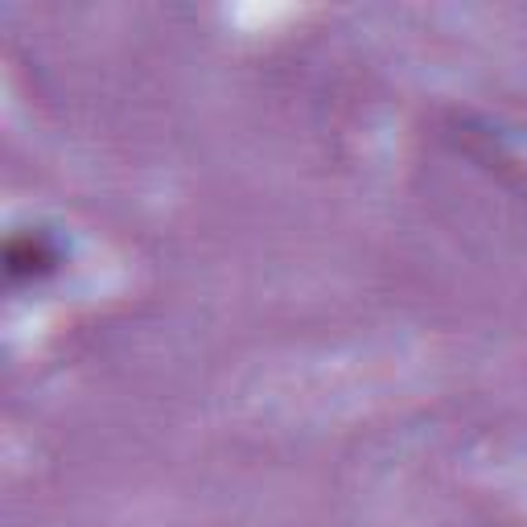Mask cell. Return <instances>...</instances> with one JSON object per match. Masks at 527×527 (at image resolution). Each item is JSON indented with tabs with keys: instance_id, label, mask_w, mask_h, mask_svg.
I'll return each mask as SVG.
<instances>
[{
	"instance_id": "6da1fadb",
	"label": "cell",
	"mask_w": 527,
	"mask_h": 527,
	"mask_svg": "<svg viewBox=\"0 0 527 527\" xmlns=\"http://www.w3.org/2000/svg\"><path fill=\"white\" fill-rule=\"evenodd\" d=\"M54 256L46 252V243H33V239H13L9 243V272L13 276H33L42 264H50Z\"/></svg>"
}]
</instances>
